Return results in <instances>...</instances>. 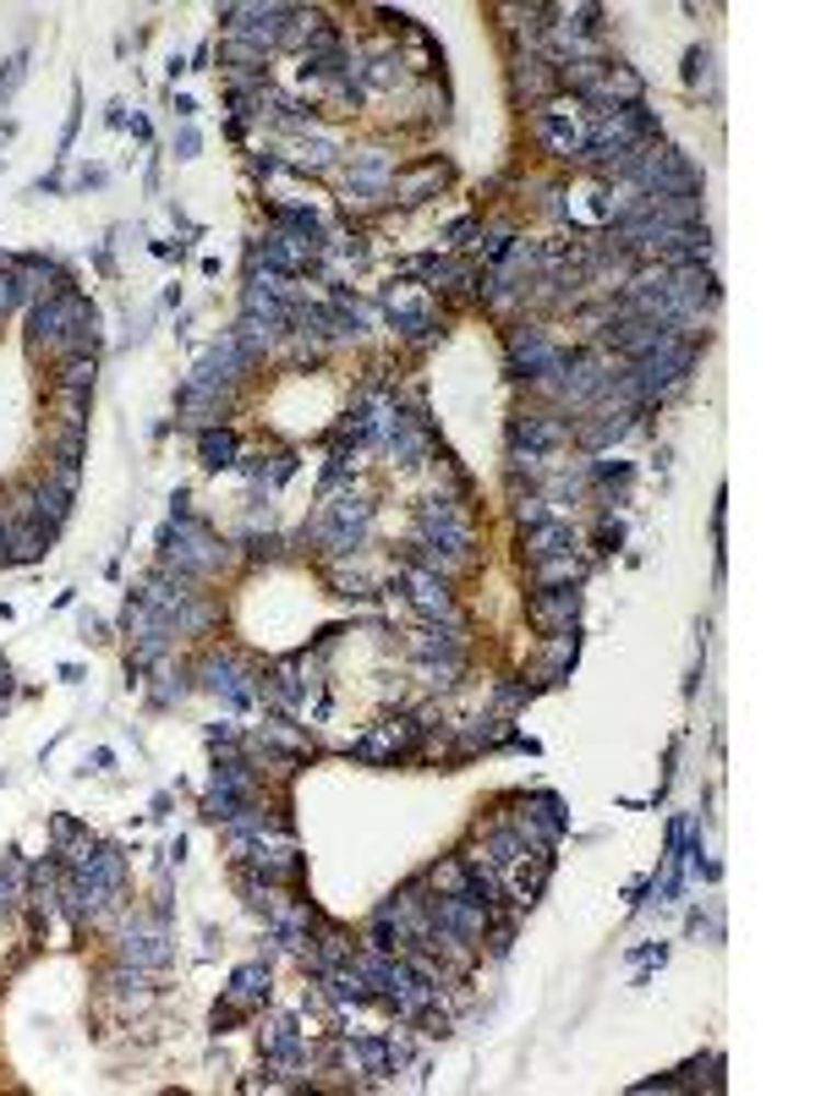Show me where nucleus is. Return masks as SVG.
Instances as JSON below:
<instances>
[{"label": "nucleus", "instance_id": "f257e3e1", "mask_svg": "<svg viewBox=\"0 0 821 1096\" xmlns=\"http://www.w3.org/2000/svg\"><path fill=\"white\" fill-rule=\"evenodd\" d=\"M575 614H581V592H575V587H543V592L526 603V620H532L537 631H548V636L575 631Z\"/></svg>", "mask_w": 821, "mask_h": 1096}, {"label": "nucleus", "instance_id": "0eeeda50", "mask_svg": "<svg viewBox=\"0 0 821 1096\" xmlns=\"http://www.w3.org/2000/svg\"><path fill=\"white\" fill-rule=\"evenodd\" d=\"M466 878H471V867H466V856H460V861H444V867H433V872H427V889H433V894H460V889H466Z\"/></svg>", "mask_w": 821, "mask_h": 1096}, {"label": "nucleus", "instance_id": "7ed1b4c3", "mask_svg": "<svg viewBox=\"0 0 821 1096\" xmlns=\"http://www.w3.org/2000/svg\"><path fill=\"white\" fill-rule=\"evenodd\" d=\"M575 527H565V521H543V527H526V560L532 565H543V560H570L575 554Z\"/></svg>", "mask_w": 821, "mask_h": 1096}, {"label": "nucleus", "instance_id": "6e6552de", "mask_svg": "<svg viewBox=\"0 0 821 1096\" xmlns=\"http://www.w3.org/2000/svg\"><path fill=\"white\" fill-rule=\"evenodd\" d=\"M543 505H548V499H521V527H543V521H548Z\"/></svg>", "mask_w": 821, "mask_h": 1096}, {"label": "nucleus", "instance_id": "39448f33", "mask_svg": "<svg viewBox=\"0 0 821 1096\" xmlns=\"http://www.w3.org/2000/svg\"><path fill=\"white\" fill-rule=\"evenodd\" d=\"M515 82H521V88H526V93H532V99L543 104V99H548V93L559 88V66H554V60H521Z\"/></svg>", "mask_w": 821, "mask_h": 1096}, {"label": "nucleus", "instance_id": "423d86ee", "mask_svg": "<svg viewBox=\"0 0 821 1096\" xmlns=\"http://www.w3.org/2000/svg\"><path fill=\"white\" fill-rule=\"evenodd\" d=\"M570 664H575V631H559V636L543 647V658H537V675H543V680H559Z\"/></svg>", "mask_w": 821, "mask_h": 1096}, {"label": "nucleus", "instance_id": "f03ea898", "mask_svg": "<svg viewBox=\"0 0 821 1096\" xmlns=\"http://www.w3.org/2000/svg\"><path fill=\"white\" fill-rule=\"evenodd\" d=\"M537 137H543V148H554L559 159L586 154V126L570 121V104H548V110L537 115Z\"/></svg>", "mask_w": 821, "mask_h": 1096}, {"label": "nucleus", "instance_id": "20e7f679", "mask_svg": "<svg viewBox=\"0 0 821 1096\" xmlns=\"http://www.w3.org/2000/svg\"><path fill=\"white\" fill-rule=\"evenodd\" d=\"M570 439V422H559L554 411H532V417H521V428H515V444H526L532 455H543V450H554V444H565Z\"/></svg>", "mask_w": 821, "mask_h": 1096}]
</instances>
